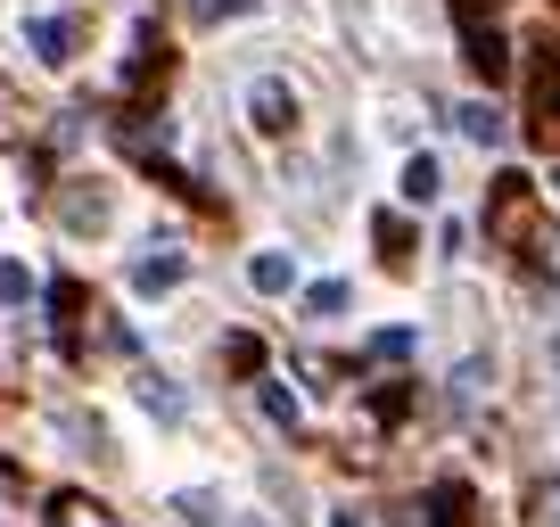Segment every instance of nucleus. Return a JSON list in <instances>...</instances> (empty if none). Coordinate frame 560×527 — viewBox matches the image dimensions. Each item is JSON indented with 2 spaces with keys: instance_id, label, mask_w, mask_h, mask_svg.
<instances>
[{
  "instance_id": "nucleus-21",
  "label": "nucleus",
  "mask_w": 560,
  "mask_h": 527,
  "mask_svg": "<svg viewBox=\"0 0 560 527\" xmlns=\"http://www.w3.org/2000/svg\"><path fill=\"white\" fill-rule=\"evenodd\" d=\"M371 354H380V363H404V354H412V330H380V338H371Z\"/></svg>"
},
{
  "instance_id": "nucleus-15",
  "label": "nucleus",
  "mask_w": 560,
  "mask_h": 527,
  "mask_svg": "<svg viewBox=\"0 0 560 527\" xmlns=\"http://www.w3.org/2000/svg\"><path fill=\"white\" fill-rule=\"evenodd\" d=\"M67 223H74V231H100V223H107V190H74V198H67Z\"/></svg>"
},
{
  "instance_id": "nucleus-23",
  "label": "nucleus",
  "mask_w": 560,
  "mask_h": 527,
  "mask_svg": "<svg viewBox=\"0 0 560 527\" xmlns=\"http://www.w3.org/2000/svg\"><path fill=\"white\" fill-rule=\"evenodd\" d=\"M536 503H544V527H560V487H544Z\"/></svg>"
},
{
  "instance_id": "nucleus-9",
  "label": "nucleus",
  "mask_w": 560,
  "mask_h": 527,
  "mask_svg": "<svg viewBox=\"0 0 560 527\" xmlns=\"http://www.w3.org/2000/svg\"><path fill=\"white\" fill-rule=\"evenodd\" d=\"M429 527H470V487H462V478H445V487L429 494Z\"/></svg>"
},
{
  "instance_id": "nucleus-18",
  "label": "nucleus",
  "mask_w": 560,
  "mask_h": 527,
  "mask_svg": "<svg viewBox=\"0 0 560 527\" xmlns=\"http://www.w3.org/2000/svg\"><path fill=\"white\" fill-rule=\"evenodd\" d=\"M198 25H231V17H256V0H190Z\"/></svg>"
},
{
  "instance_id": "nucleus-17",
  "label": "nucleus",
  "mask_w": 560,
  "mask_h": 527,
  "mask_svg": "<svg viewBox=\"0 0 560 527\" xmlns=\"http://www.w3.org/2000/svg\"><path fill=\"white\" fill-rule=\"evenodd\" d=\"M50 314H58V338L74 347V314H83V289H74V281H58V289H50Z\"/></svg>"
},
{
  "instance_id": "nucleus-10",
  "label": "nucleus",
  "mask_w": 560,
  "mask_h": 527,
  "mask_svg": "<svg viewBox=\"0 0 560 527\" xmlns=\"http://www.w3.org/2000/svg\"><path fill=\"white\" fill-rule=\"evenodd\" d=\"M438 190H445L438 157H404V198H412V207H438Z\"/></svg>"
},
{
  "instance_id": "nucleus-4",
  "label": "nucleus",
  "mask_w": 560,
  "mask_h": 527,
  "mask_svg": "<svg viewBox=\"0 0 560 527\" xmlns=\"http://www.w3.org/2000/svg\"><path fill=\"white\" fill-rule=\"evenodd\" d=\"M247 124H256L264 141H280V132H298V91L280 83V74H256V83H247Z\"/></svg>"
},
{
  "instance_id": "nucleus-6",
  "label": "nucleus",
  "mask_w": 560,
  "mask_h": 527,
  "mask_svg": "<svg viewBox=\"0 0 560 527\" xmlns=\"http://www.w3.org/2000/svg\"><path fill=\"white\" fill-rule=\"evenodd\" d=\"M182 272H190V256H182V247H158V256L132 264V289L140 297H165V289H182Z\"/></svg>"
},
{
  "instance_id": "nucleus-7",
  "label": "nucleus",
  "mask_w": 560,
  "mask_h": 527,
  "mask_svg": "<svg viewBox=\"0 0 560 527\" xmlns=\"http://www.w3.org/2000/svg\"><path fill=\"white\" fill-rule=\"evenodd\" d=\"M454 116H462V132H470L478 149H503L511 141V124H503V107H494V99H470V107H454Z\"/></svg>"
},
{
  "instance_id": "nucleus-13",
  "label": "nucleus",
  "mask_w": 560,
  "mask_h": 527,
  "mask_svg": "<svg viewBox=\"0 0 560 527\" xmlns=\"http://www.w3.org/2000/svg\"><path fill=\"white\" fill-rule=\"evenodd\" d=\"M256 405H264V421H272V429H298V421H305V412H298V396H289V387H272V379L256 387Z\"/></svg>"
},
{
  "instance_id": "nucleus-12",
  "label": "nucleus",
  "mask_w": 560,
  "mask_h": 527,
  "mask_svg": "<svg viewBox=\"0 0 560 527\" xmlns=\"http://www.w3.org/2000/svg\"><path fill=\"white\" fill-rule=\"evenodd\" d=\"M371 239H380L387 264H412V223H404V214H380V223H371Z\"/></svg>"
},
{
  "instance_id": "nucleus-24",
  "label": "nucleus",
  "mask_w": 560,
  "mask_h": 527,
  "mask_svg": "<svg viewBox=\"0 0 560 527\" xmlns=\"http://www.w3.org/2000/svg\"><path fill=\"white\" fill-rule=\"evenodd\" d=\"M552 371H560V338H552Z\"/></svg>"
},
{
  "instance_id": "nucleus-2",
  "label": "nucleus",
  "mask_w": 560,
  "mask_h": 527,
  "mask_svg": "<svg viewBox=\"0 0 560 527\" xmlns=\"http://www.w3.org/2000/svg\"><path fill=\"white\" fill-rule=\"evenodd\" d=\"M454 9H462V58H470V74H478V83H503V74H511L503 34L478 17V0H454Z\"/></svg>"
},
{
  "instance_id": "nucleus-20",
  "label": "nucleus",
  "mask_w": 560,
  "mask_h": 527,
  "mask_svg": "<svg viewBox=\"0 0 560 527\" xmlns=\"http://www.w3.org/2000/svg\"><path fill=\"white\" fill-rule=\"evenodd\" d=\"M478 387H487V363H478V354H470V363L454 371V405H478Z\"/></svg>"
},
{
  "instance_id": "nucleus-11",
  "label": "nucleus",
  "mask_w": 560,
  "mask_h": 527,
  "mask_svg": "<svg viewBox=\"0 0 560 527\" xmlns=\"http://www.w3.org/2000/svg\"><path fill=\"white\" fill-rule=\"evenodd\" d=\"M247 281H256V289H264V297H280V289L298 281V264L280 256V247H264V256H256V264H247Z\"/></svg>"
},
{
  "instance_id": "nucleus-16",
  "label": "nucleus",
  "mask_w": 560,
  "mask_h": 527,
  "mask_svg": "<svg viewBox=\"0 0 560 527\" xmlns=\"http://www.w3.org/2000/svg\"><path fill=\"white\" fill-rule=\"evenodd\" d=\"M305 314H314V321L347 314V281H314V289H305Z\"/></svg>"
},
{
  "instance_id": "nucleus-14",
  "label": "nucleus",
  "mask_w": 560,
  "mask_h": 527,
  "mask_svg": "<svg viewBox=\"0 0 560 527\" xmlns=\"http://www.w3.org/2000/svg\"><path fill=\"white\" fill-rule=\"evenodd\" d=\"M50 519H58V527H107V511H100V503H83V494H58Z\"/></svg>"
},
{
  "instance_id": "nucleus-19",
  "label": "nucleus",
  "mask_w": 560,
  "mask_h": 527,
  "mask_svg": "<svg viewBox=\"0 0 560 527\" xmlns=\"http://www.w3.org/2000/svg\"><path fill=\"white\" fill-rule=\"evenodd\" d=\"M34 297V272H25V264H0V305H25Z\"/></svg>"
},
{
  "instance_id": "nucleus-1",
  "label": "nucleus",
  "mask_w": 560,
  "mask_h": 527,
  "mask_svg": "<svg viewBox=\"0 0 560 527\" xmlns=\"http://www.w3.org/2000/svg\"><path fill=\"white\" fill-rule=\"evenodd\" d=\"M527 132L544 149H560V42H544L536 67H527Z\"/></svg>"
},
{
  "instance_id": "nucleus-25",
  "label": "nucleus",
  "mask_w": 560,
  "mask_h": 527,
  "mask_svg": "<svg viewBox=\"0 0 560 527\" xmlns=\"http://www.w3.org/2000/svg\"><path fill=\"white\" fill-rule=\"evenodd\" d=\"M552 190H560V174H552Z\"/></svg>"
},
{
  "instance_id": "nucleus-22",
  "label": "nucleus",
  "mask_w": 560,
  "mask_h": 527,
  "mask_svg": "<svg viewBox=\"0 0 560 527\" xmlns=\"http://www.w3.org/2000/svg\"><path fill=\"white\" fill-rule=\"evenodd\" d=\"M223 354H231V363H240V371H264V347H256V338H247V330H240V338H231V347H223Z\"/></svg>"
},
{
  "instance_id": "nucleus-5",
  "label": "nucleus",
  "mask_w": 560,
  "mask_h": 527,
  "mask_svg": "<svg viewBox=\"0 0 560 527\" xmlns=\"http://www.w3.org/2000/svg\"><path fill=\"white\" fill-rule=\"evenodd\" d=\"M25 50H34L42 67H74V50H83V25H74V17H25Z\"/></svg>"
},
{
  "instance_id": "nucleus-8",
  "label": "nucleus",
  "mask_w": 560,
  "mask_h": 527,
  "mask_svg": "<svg viewBox=\"0 0 560 527\" xmlns=\"http://www.w3.org/2000/svg\"><path fill=\"white\" fill-rule=\"evenodd\" d=\"M140 405L158 412V421H182V412H190V396H182V387L165 379V371H140Z\"/></svg>"
},
{
  "instance_id": "nucleus-3",
  "label": "nucleus",
  "mask_w": 560,
  "mask_h": 527,
  "mask_svg": "<svg viewBox=\"0 0 560 527\" xmlns=\"http://www.w3.org/2000/svg\"><path fill=\"white\" fill-rule=\"evenodd\" d=\"M487 231H494V239H527V247L544 239V231H536V207H527V174H503V181H494Z\"/></svg>"
}]
</instances>
